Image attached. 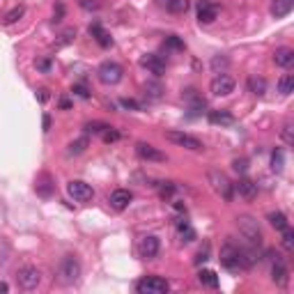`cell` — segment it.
I'll use <instances>...</instances> for the list:
<instances>
[{
    "instance_id": "obj_1",
    "label": "cell",
    "mask_w": 294,
    "mask_h": 294,
    "mask_svg": "<svg viewBox=\"0 0 294 294\" xmlns=\"http://www.w3.org/2000/svg\"><path fill=\"white\" fill-rule=\"evenodd\" d=\"M219 260H221V264H223L225 269L234 271V274H237V271H241V269H246V264H244V250L237 248L234 244H225L223 248H221Z\"/></svg>"
},
{
    "instance_id": "obj_2",
    "label": "cell",
    "mask_w": 294,
    "mask_h": 294,
    "mask_svg": "<svg viewBox=\"0 0 294 294\" xmlns=\"http://www.w3.org/2000/svg\"><path fill=\"white\" fill-rule=\"evenodd\" d=\"M237 228H239V234L250 246H262V230H260L258 221L253 216H239L237 219Z\"/></svg>"
},
{
    "instance_id": "obj_3",
    "label": "cell",
    "mask_w": 294,
    "mask_h": 294,
    "mask_svg": "<svg viewBox=\"0 0 294 294\" xmlns=\"http://www.w3.org/2000/svg\"><path fill=\"white\" fill-rule=\"evenodd\" d=\"M209 184L225 202H230L234 195V184L228 180V175L221 173V170H209Z\"/></svg>"
},
{
    "instance_id": "obj_4",
    "label": "cell",
    "mask_w": 294,
    "mask_h": 294,
    "mask_svg": "<svg viewBox=\"0 0 294 294\" xmlns=\"http://www.w3.org/2000/svg\"><path fill=\"white\" fill-rule=\"evenodd\" d=\"M170 289V283L161 276H145L143 280L136 283V292L138 294H165Z\"/></svg>"
},
{
    "instance_id": "obj_5",
    "label": "cell",
    "mask_w": 294,
    "mask_h": 294,
    "mask_svg": "<svg viewBox=\"0 0 294 294\" xmlns=\"http://www.w3.org/2000/svg\"><path fill=\"white\" fill-rule=\"evenodd\" d=\"M122 67L117 65V62H104V65L97 69V76H99V80L104 85H117L122 80Z\"/></svg>"
},
{
    "instance_id": "obj_6",
    "label": "cell",
    "mask_w": 294,
    "mask_h": 294,
    "mask_svg": "<svg viewBox=\"0 0 294 294\" xmlns=\"http://www.w3.org/2000/svg\"><path fill=\"white\" fill-rule=\"evenodd\" d=\"M165 140L180 145V147H186V150H193V152L202 150V143H200L195 136L184 134V131H165Z\"/></svg>"
},
{
    "instance_id": "obj_7",
    "label": "cell",
    "mask_w": 294,
    "mask_h": 294,
    "mask_svg": "<svg viewBox=\"0 0 294 294\" xmlns=\"http://www.w3.org/2000/svg\"><path fill=\"white\" fill-rule=\"evenodd\" d=\"M67 193L71 195V198L76 200V202H90L92 198H95V191H92L90 184H85V182L80 180H74L67 184Z\"/></svg>"
},
{
    "instance_id": "obj_8",
    "label": "cell",
    "mask_w": 294,
    "mask_h": 294,
    "mask_svg": "<svg viewBox=\"0 0 294 294\" xmlns=\"http://www.w3.org/2000/svg\"><path fill=\"white\" fill-rule=\"evenodd\" d=\"M136 154L143 161H150V163H165L168 161V156L150 143H136Z\"/></svg>"
},
{
    "instance_id": "obj_9",
    "label": "cell",
    "mask_w": 294,
    "mask_h": 294,
    "mask_svg": "<svg viewBox=\"0 0 294 294\" xmlns=\"http://www.w3.org/2000/svg\"><path fill=\"white\" fill-rule=\"evenodd\" d=\"M60 276L65 283H76L80 276V262L74 258V255H67L60 262Z\"/></svg>"
},
{
    "instance_id": "obj_10",
    "label": "cell",
    "mask_w": 294,
    "mask_h": 294,
    "mask_svg": "<svg viewBox=\"0 0 294 294\" xmlns=\"http://www.w3.org/2000/svg\"><path fill=\"white\" fill-rule=\"evenodd\" d=\"M234 78L232 76H228V74H219L214 80H212V85H209V90H212V95H216V97H228V95H232L234 92Z\"/></svg>"
},
{
    "instance_id": "obj_11",
    "label": "cell",
    "mask_w": 294,
    "mask_h": 294,
    "mask_svg": "<svg viewBox=\"0 0 294 294\" xmlns=\"http://www.w3.org/2000/svg\"><path fill=\"white\" fill-rule=\"evenodd\" d=\"M16 280H19V285L23 289H35L41 280V274L37 267H23V269H19V274H16Z\"/></svg>"
},
{
    "instance_id": "obj_12",
    "label": "cell",
    "mask_w": 294,
    "mask_h": 294,
    "mask_svg": "<svg viewBox=\"0 0 294 294\" xmlns=\"http://www.w3.org/2000/svg\"><path fill=\"white\" fill-rule=\"evenodd\" d=\"M159 250H161V244H159V239H156L154 234H147V237H143V239H140V244H138L140 258L154 260L156 255H159Z\"/></svg>"
},
{
    "instance_id": "obj_13",
    "label": "cell",
    "mask_w": 294,
    "mask_h": 294,
    "mask_svg": "<svg viewBox=\"0 0 294 294\" xmlns=\"http://www.w3.org/2000/svg\"><path fill=\"white\" fill-rule=\"evenodd\" d=\"M219 16V5L216 3H209V0H200L198 3V21L204 25H209L216 21Z\"/></svg>"
},
{
    "instance_id": "obj_14",
    "label": "cell",
    "mask_w": 294,
    "mask_h": 294,
    "mask_svg": "<svg viewBox=\"0 0 294 294\" xmlns=\"http://www.w3.org/2000/svg\"><path fill=\"white\" fill-rule=\"evenodd\" d=\"M131 200H134V193H131L129 189H115L113 193H110L108 202H110V207H113V209L122 212V209H127V207L131 204Z\"/></svg>"
},
{
    "instance_id": "obj_15",
    "label": "cell",
    "mask_w": 294,
    "mask_h": 294,
    "mask_svg": "<svg viewBox=\"0 0 294 294\" xmlns=\"http://www.w3.org/2000/svg\"><path fill=\"white\" fill-rule=\"evenodd\" d=\"M140 65L145 67V69H150L154 76H163L165 71V62L161 60V55H154V53H147L140 58Z\"/></svg>"
},
{
    "instance_id": "obj_16",
    "label": "cell",
    "mask_w": 294,
    "mask_h": 294,
    "mask_svg": "<svg viewBox=\"0 0 294 294\" xmlns=\"http://www.w3.org/2000/svg\"><path fill=\"white\" fill-rule=\"evenodd\" d=\"M234 191H237L244 200H255V198H258V184H255L253 180H248V177H241V180L234 184Z\"/></svg>"
},
{
    "instance_id": "obj_17",
    "label": "cell",
    "mask_w": 294,
    "mask_h": 294,
    "mask_svg": "<svg viewBox=\"0 0 294 294\" xmlns=\"http://www.w3.org/2000/svg\"><path fill=\"white\" fill-rule=\"evenodd\" d=\"M271 280H274L278 287H285V285H287L289 271H287V267H285L283 260H276L274 262V267H271Z\"/></svg>"
},
{
    "instance_id": "obj_18",
    "label": "cell",
    "mask_w": 294,
    "mask_h": 294,
    "mask_svg": "<svg viewBox=\"0 0 294 294\" xmlns=\"http://www.w3.org/2000/svg\"><path fill=\"white\" fill-rule=\"evenodd\" d=\"M209 122L216 127H232L234 124V117L232 113H228V110H209Z\"/></svg>"
},
{
    "instance_id": "obj_19",
    "label": "cell",
    "mask_w": 294,
    "mask_h": 294,
    "mask_svg": "<svg viewBox=\"0 0 294 294\" xmlns=\"http://www.w3.org/2000/svg\"><path fill=\"white\" fill-rule=\"evenodd\" d=\"M90 35L95 37V41H97L99 46H104V49H108V46L113 44L110 35L104 30V28H101V23H92V25H90Z\"/></svg>"
},
{
    "instance_id": "obj_20",
    "label": "cell",
    "mask_w": 294,
    "mask_h": 294,
    "mask_svg": "<svg viewBox=\"0 0 294 294\" xmlns=\"http://www.w3.org/2000/svg\"><path fill=\"white\" fill-rule=\"evenodd\" d=\"M274 62L278 67H283V69L292 67V62H294V51L292 49H278L274 53Z\"/></svg>"
},
{
    "instance_id": "obj_21",
    "label": "cell",
    "mask_w": 294,
    "mask_h": 294,
    "mask_svg": "<svg viewBox=\"0 0 294 294\" xmlns=\"http://www.w3.org/2000/svg\"><path fill=\"white\" fill-rule=\"evenodd\" d=\"M292 7H294V0H274L271 14H274L276 19H283V16H287L289 12H292Z\"/></svg>"
},
{
    "instance_id": "obj_22",
    "label": "cell",
    "mask_w": 294,
    "mask_h": 294,
    "mask_svg": "<svg viewBox=\"0 0 294 294\" xmlns=\"http://www.w3.org/2000/svg\"><path fill=\"white\" fill-rule=\"evenodd\" d=\"M177 232H180V237H182V241H193L195 239V230L191 228V223L186 219H180L177 221Z\"/></svg>"
},
{
    "instance_id": "obj_23",
    "label": "cell",
    "mask_w": 294,
    "mask_h": 294,
    "mask_svg": "<svg viewBox=\"0 0 294 294\" xmlns=\"http://www.w3.org/2000/svg\"><path fill=\"white\" fill-rule=\"evenodd\" d=\"M198 280H200V285H204V287H212V289L219 287V276H216L212 269H202V271H200Z\"/></svg>"
},
{
    "instance_id": "obj_24",
    "label": "cell",
    "mask_w": 294,
    "mask_h": 294,
    "mask_svg": "<svg viewBox=\"0 0 294 294\" xmlns=\"http://www.w3.org/2000/svg\"><path fill=\"white\" fill-rule=\"evenodd\" d=\"M248 90L253 92L255 97H262L264 92H267V80H264L262 76H250V78H248Z\"/></svg>"
},
{
    "instance_id": "obj_25",
    "label": "cell",
    "mask_w": 294,
    "mask_h": 294,
    "mask_svg": "<svg viewBox=\"0 0 294 294\" xmlns=\"http://www.w3.org/2000/svg\"><path fill=\"white\" fill-rule=\"evenodd\" d=\"M267 219H269V223L274 225V228L278 230V232H283L285 228H289V221H287V216H285L283 212H271V214L267 216Z\"/></svg>"
},
{
    "instance_id": "obj_26",
    "label": "cell",
    "mask_w": 294,
    "mask_h": 294,
    "mask_svg": "<svg viewBox=\"0 0 294 294\" xmlns=\"http://www.w3.org/2000/svg\"><path fill=\"white\" fill-rule=\"evenodd\" d=\"M88 145H90V138H88V136H83V138H78V140H74V143H69V150H67V154H69V156L83 154V152L88 150Z\"/></svg>"
},
{
    "instance_id": "obj_27",
    "label": "cell",
    "mask_w": 294,
    "mask_h": 294,
    "mask_svg": "<svg viewBox=\"0 0 294 294\" xmlns=\"http://www.w3.org/2000/svg\"><path fill=\"white\" fill-rule=\"evenodd\" d=\"M278 92H280V95H285V97L294 92V76L292 74H283L278 78Z\"/></svg>"
},
{
    "instance_id": "obj_28",
    "label": "cell",
    "mask_w": 294,
    "mask_h": 294,
    "mask_svg": "<svg viewBox=\"0 0 294 294\" xmlns=\"http://www.w3.org/2000/svg\"><path fill=\"white\" fill-rule=\"evenodd\" d=\"M37 193L41 195V198H49L51 195V191H53V184H51V180H49V175H41L39 180H37Z\"/></svg>"
},
{
    "instance_id": "obj_29",
    "label": "cell",
    "mask_w": 294,
    "mask_h": 294,
    "mask_svg": "<svg viewBox=\"0 0 294 294\" xmlns=\"http://www.w3.org/2000/svg\"><path fill=\"white\" fill-rule=\"evenodd\" d=\"M165 7H168L170 14H184L189 10V0H168Z\"/></svg>"
},
{
    "instance_id": "obj_30",
    "label": "cell",
    "mask_w": 294,
    "mask_h": 294,
    "mask_svg": "<svg viewBox=\"0 0 294 294\" xmlns=\"http://www.w3.org/2000/svg\"><path fill=\"white\" fill-rule=\"evenodd\" d=\"M23 14H25V7H23V5H16L14 10L7 12L5 19H3V21H5V25H12V23H16V21H19Z\"/></svg>"
},
{
    "instance_id": "obj_31",
    "label": "cell",
    "mask_w": 294,
    "mask_h": 294,
    "mask_svg": "<svg viewBox=\"0 0 294 294\" xmlns=\"http://www.w3.org/2000/svg\"><path fill=\"white\" fill-rule=\"evenodd\" d=\"M280 138L285 140V145H294V124L292 122H285L283 129H280Z\"/></svg>"
},
{
    "instance_id": "obj_32",
    "label": "cell",
    "mask_w": 294,
    "mask_h": 294,
    "mask_svg": "<svg viewBox=\"0 0 294 294\" xmlns=\"http://www.w3.org/2000/svg\"><path fill=\"white\" fill-rule=\"evenodd\" d=\"M285 165V156H283V150H274V154H271V168L276 170V173H280Z\"/></svg>"
},
{
    "instance_id": "obj_33",
    "label": "cell",
    "mask_w": 294,
    "mask_h": 294,
    "mask_svg": "<svg viewBox=\"0 0 294 294\" xmlns=\"http://www.w3.org/2000/svg\"><path fill=\"white\" fill-rule=\"evenodd\" d=\"M175 191H177V184H175V182H161V186H159L161 198H173Z\"/></svg>"
},
{
    "instance_id": "obj_34",
    "label": "cell",
    "mask_w": 294,
    "mask_h": 294,
    "mask_svg": "<svg viewBox=\"0 0 294 294\" xmlns=\"http://www.w3.org/2000/svg\"><path fill=\"white\" fill-rule=\"evenodd\" d=\"M283 248L287 250V253H292V250H294V232L289 228L283 230Z\"/></svg>"
},
{
    "instance_id": "obj_35",
    "label": "cell",
    "mask_w": 294,
    "mask_h": 294,
    "mask_svg": "<svg viewBox=\"0 0 294 294\" xmlns=\"http://www.w3.org/2000/svg\"><path fill=\"white\" fill-rule=\"evenodd\" d=\"M165 49H175V51H184V39H180L177 35L165 37Z\"/></svg>"
},
{
    "instance_id": "obj_36",
    "label": "cell",
    "mask_w": 294,
    "mask_h": 294,
    "mask_svg": "<svg viewBox=\"0 0 294 294\" xmlns=\"http://www.w3.org/2000/svg\"><path fill=\"white\" fill-rule=\"evenodd\" d=\"M106 129H110V127L104 124V122H88V124H85V131H88V134H104Z\"/></svg>"
},
{
    "instance_id": "obj_37",
    "label": "cell",
    "mask_w": 294,
    "mask_h": 294,
    "mask_svg": "<svg viewBox=\"0 0 294 294\" xmlns=\"http://www.w3.org/2000/svg\"><path fill=\"white\" fill-rule=\"evenodd\" d=\"M161 92H163V88H161L159 83H147V85H145V95H150L152 99H159Z\"/></svg>"
},
{
    "instance_id": "obj_38",
    "label": "cell",
    "mask_w": 294,
    "mask_h": 294,
    "mask_svg": "<svg viewBox=\"0 0 294 294\" xmlns=\"http://www.w3.org/2000/svg\"><path fill=\"white\" fill-rule=\"evenodd\" d=\"M78 5L83 7V10L92 12V10H99V7H101V3H99V0H78Z\"/></svg>"
},
{
    "instance_id": "obj_39",
    "label": "cell",
    "mask_w": 294,
    "mask_h": 294,
    "mask_svg": "<svg viewBox=\"0 0 294 294\" xmlns=\"http://www.w3.org/2000/svg\"><path fill=\"white\" fill-rule=\"evenodd\" d=\"M74 37H76V30H74V28H67V30L62 32V39L58 41V44L65 46V44H69V41H74Z\"/></svg>"
},
{
    "instance_id": "obj_40",
    "label": "cell",
    "mask_w": 294,
    "mask_h": 294,
    "mask_svg": "<svg viewBox=\"0 0 294 294\" xmlns=\"http://www.w3.org/2000/svg\"><path fill=\"white\" fill-rule=\"evenodd\" d=\"M104 140H106V143H115V140H120V134L113 131V127H110V129L104 131Z\"/></svg>"
},
{
    "instance_id": "obj_41",
    "label": "cell",
    "mask_w": 294,
    "mask_h": 294,
    "mask_svg": "<svg viewBox=\"0 0 294 294\" xmlns=\"http://www.w3.org/2000/svg\"><path fill=\"white\" fill-rule=\"evenodd\" d=\"M62 16H65V5H62V3H58V5H55V12H53V23L62 21Z\"/></svg>"
},
{
    "instance_id": "obj_42",
    "label": "cell",
    "mask_w": 294,
    "mask_h": 294,
    "mask_svg": "<svg viewBox=\"0 0 294 294\" xmlns=\"http://www.w3.org/2000/svg\"><path fill=\"white\" fill-rule=\"evenodd\" d=\"M74 95H78L80 99H88V97H90V92H88V88H85V85H74Z\"/></svg>"
},
{
    "instance_id": "obj_43",
    "label": "cell",
    "mask_w": 294,
    "mask_h": 294,
    "mask_svg": "<svg viewBox=\"0 0 294 294\" xmlns=\"http://www.w3.org/2000/svg\"><path fill=\"white\" fill-rule=\"evenodd\" d=\"M120 104L124 106V108H131V110H140V108H143V106H140L138 101H134V99H122Z\"/></svg>"
},
{
    "instance_id": "obj_44",
    "label": "cell",
    "mask_w": 294,
    "mask_h": 294,
    "mask_svg": "<svg viewBox=\"0 0 294 294\" xmlns=\"http://www.w3.org/2000/svg\"><path fill=\"white\" fill-rule=\"evenodd\" d=\"M207 255H209V246H204V248H202V250H200V253H198V258H195V264H202V262H207V260H209V258H207Z\"/></svg>"
},
{
    "instance_id": "obj_45",
    "label": "cell",
    "mask_w": 294,
    "mask_h": 294,
    "mask_svg": "<svg viewBox=\"0 0 294 294\" xmlns=\"http://www.w3.org/2000/svg\"><path fill=\"white\" fill-rule=\"evenodd\" d=\"M212 67H214L216 71L225 69V67H228V60H225V58H214V60H212Z\"/></svg>"
},
{
    "instance_id": "obj_46",
    "label": "cell",
    "mask_w": 294,
    "mask_h": 294,
    "mask_svg": "<svg viewBox=\"0 0 294 294\" xmlns=\"http://www.w3.org/2000/svg\"><path fill=\"white\" fill-rule=\"evenodd\" d=\"M35 65H37V69H39V71H44V74L51 69V60H46V58H44V60H37Z\"/></svg>"
},
{
    "instance_id": "obj_47",
    "label": "cell",
    "mask_w": 294,
    "mask_h": 294,
    "mask_svg": "<svg viewBox=\"0 0 294 294\" xmlns=\"http://www.w3.org/2000/svg\"><path fill=\"white\" fill-rule=\"evenodd\" d=\"M246 168H248V165H246L244 159H237V161H234V170H237V173H246Z\"/></svg>"
},
{
    "instance_id": "obj_48",
    "label": "cell",
    "mask_w": 294,
    "mask_h": 294,
    "mask_svg": "<svg viewBox=\"0 0 294 294\" xmlns=\"http://www.w3.org/2000/svg\"><path fill=\"white\" fill-rule=\"evenodd\" d=\"M37 99H39L41 104H46V101H49V90H39V95H37Z\"/></svg>"
},
{
    "instance_id": "obj_49",
    "label": "cell",
    "mask_w": 294,
    "mask_h": 294,
    "mask_svg": "<svg viewBox=\"0 0 294 294\" xmlns=\"http://www.w3.org/2000/svg\"><path fill=\"white\" fill-rule=\"evenodd\" d=\"M41 127H44V131L51 129V115H44V120H41Z\"/></svg>"
},
{
    "instance_id": "obj_50",
    "label": "cell",
    "mask_w": 294,
    "mask_h": 294,
    "mask_svg": "<svg viewBox=\"0 0 294 294\" xmlns=\"http://www.w3.org/2000/svg\"><path fill=\"white\" fill-rule=\"evenodd\" d=\"M60 108H65V110H67V108H71V101L62 97V99H60Z\"/></svg>"
},
{
    "instance_id": "obj_51",
    "label": "cell",
    "mask_w": 294,
    "mask_h": 294,
    "mask_svg": "<svg viewBox=\"0 0 294 294\" xmlns=\"http://www.w3.org/2000/svg\"><path fill=\"white\" fill-rule=\"evenodd\" d=\"M7 289H10V287H7L5 283H0V292H7Z\"/></svg>"
},
{
    "instance_id": "obj_52",
    "label": "cell",
    "mask_w": 294,
    "mask_h": 294,
    "mask_svg": "<svg viewBox=\"0 0 294 294\" xmlns=\"http://www.w3.org/2000/svg\"><path fill=\"white\" fill-rule=\"evenodd\" d=\"M161 3H168V0H161Z\"/></svg>"
}]
</instances>
